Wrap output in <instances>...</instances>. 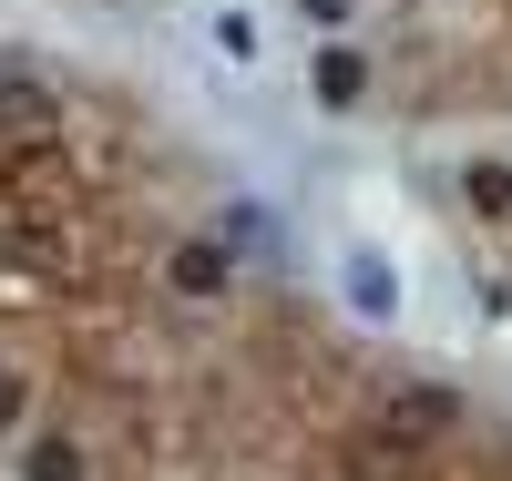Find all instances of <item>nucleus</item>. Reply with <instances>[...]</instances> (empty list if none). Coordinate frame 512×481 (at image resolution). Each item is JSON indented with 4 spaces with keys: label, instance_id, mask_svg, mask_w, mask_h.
<instances>
[{
    "label": "nucleus",
    "instance_id": "2",
    "mask_svg": "<svg viewBox=\"0 0 512 481\" xmlns=\"http://www.w3.org/2000/svg\"><path fill=\"white\" fill-rule=\"evenodd\" d=\"M31 481H82V461L72 451H31Z\"/></svg>",
    "mask_w": 512,
    "mask_h": 481
},
{
    "label": "nucleus",
    "instance_id": "1",
    "mask_svg": "<svg viewBox=\"0 0 512 481\" xmlns=\"http://www.w3.org/2000/svg\"><path fill=\"white\" fill-rule=\"evenodd\" d=\"M318 93H328V103H359V62H349V52L318 62Z\"/></svg>",
    "mask_w": 512,
    "mask_h": 481
},
{
    "label": "nucleus",
    "instance_id": "3",
    "mask_svg": "<svg viewBox=\"0 0 512 481\" xmlns=\"http://www.w3.org/2000/svg\"><path fill=\"white\" fill-rule=\"evenodd\" d=\"M21 420V379H0V430H11Z\"/></svg>",
    "mask_w": 512,
    "mask_h": 481
}]
</instances>
